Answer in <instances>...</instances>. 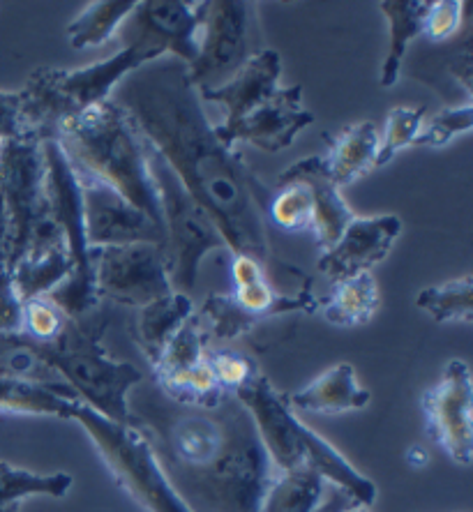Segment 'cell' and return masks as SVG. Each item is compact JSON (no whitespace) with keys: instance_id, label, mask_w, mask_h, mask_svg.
Here are the masks:
<instances>
[{"instance_id":"obj_9","label":"cell","mask_w":473,"mask_h":512,"mask_svg":"<svg viewBox=\"0 0 473 512\" xmlns=\"http://www.w3.org/2000/svg\"><path fill=\"white\" fill-rule=\"evenodd\" d=\"M44 153V192H47V215L63 236L72 259V275L49 293V298L70 319L97 310L100 300L95 296L93 261L86 243L84 208H81V187L74 171L67 164L63 150L54 139L42 141Z\"/></svg>"},{"instance_id":"obj_1","label":"cell","mask_w":473,"mask_h":512,"mask_svg":"<svg viewBox=\"0 0 473 512\" xmlns=\"http://www.w3.org/2000/svg\"><path fill=\"white\" fill-rule=\"evenodd\" d=\"M111 100L213 217L229 252L252 256L270 275L275 256L261 213L268 185L247 169L234 148L217 139L183 60L167 56L141 65L120 81Z\"/></svg>"},{"instance_id":"obj_20","label":"cell","mask_w":473,"mask_h":512,"mask_svg":"<svg viewBox=\"0 0 473 512\" xmlns=\"http://www.w3.org/2000/svg\"><path fill=\"white\" fill-rule=\"evenodd\" d=\"M231 280H234L231 298L259 321L294 312L312 314L319 307V300L314 298L310 284H305L296 296H284V293L275 291L266 268L252 256L231 254Z\"/></svg>"},{"instance_id":"obj_32","label":"cell","mask_w":473,"mask_h":512,"mask_svg":"<svg viewBox=\"0 0 473 512\" xmlns=\"http://www.w3.org/2000/svg\"><path fill=\"white\" fill-rule=\"evenodd\" d=\"M201 328H204L206 340H238L259 326V319H254L250 312H245L231 293H210L204 300L201 310L197 312Z\"/></svg>"},{"instance_id":"obj_29","label":"cell","mask_w":473,"mask_h":512,"mask_svg":"<svg viewBox=\"0 0 473 512\" xmlns=\"http://www.w3.org/2000/svg\"><path fill=\"white\" fill-rule=\"evenodd\" d=\"M72 483L74 480L67 473H33L0 462V512H19L21 503L33 496L63 499Z\"/></svg>"},{"instance_id":"obj_6","label":"cell","mask_w":473,"mask_h":512,"mask_svg":"<svg viewBox=\"0 0 473 512\" xmlns=\"http://www.w3.org/2000/svg\"><path fill=\"white\" fill-rule=\"evenodd\" d=\"M107 326L109 314L97 310L81 319L67 316L58 340L37 346V351L81 402L114 423H127V395L144 381V374L109 356L102 346Z\"/></svg>"},{"instance_id":"obj_25","label":"cell","mask_w":473,"mask_h":512,"mask_svg":"<svg viewBox=\"0 0 473 512\" xmlns=\"http://www.w3.org/2000/svg\"><path fill=\"white\" fill-rule=\"evenodd\" d=\"M81 399L70 388H49L40 383L0 376V416H47L72 420Z\"/></svg>"},{"instance_id":"obj_24","label":"cell","mask_w":473,"mask_h":512,"mask_svg":"<svg viewBox=\"0 0 473 512\" xmlns=\"http://www.w3.org/2000/svg\"><path fill=\"white\" fill-rule=\"evenodd\" d=\"M379 284L372 273H358L333 282L328 298L319 303L324 319L337 328H358L374 319L379 310Z\"/></svg>"},{"instance_id":"obj_33","label":"cell","mask_w":473,"mask_h":512,"mask_svg":"<svg viewBox=\"0 0 473 512\" xmlns=\"http://www.w3.org/2000/svg\"><path fill=\"white\" fill-rule=\"evenodd\" d=\"M208 340L201 328L199 316L194 312L183 326L178 328V333L171 337L169 344L164 346V351L153 365V379H162V376L180 374L192 370L199 363L206 360Z\"/></svg>"},{"instance_id":"obj_37","label":"cell","mask_w":473,"mask_h":512,"mask_svg":"<svg viewBox=\"0 0 473 512\" xmlns=\"http://www.w3.org/2000/svg\"><path fill=\"white\" fill-rule=\"evenodd\" d=\"M473 127V107L471 102H464L460 107H448L439 111L414 139V146L420 148H444L453 141L457 134L469 132Z\"/></svg>"},{"instance_id":"obj_44","label":"cell","mask_w":473,"mask_h":512,"mask_svg":"<svg viewBox=\"0 0 473 512\" xmlns=\"http://www.w3.org/2000/svg\"><path fill=\"white\" fill-rule=\"evenodd\" d=\"M342 512H372V510L367 506H360V503H354V506H349L347 510H342Z\"/></svg>"},{"instance_id":"obj_15","label":"cell","mask_w":473,"mask_h":512,"mask_svg":"<svg viewBox=\"0 0 473 512\" xmlns=\"http://www.w3.org/2000/svg\"><path fill=\"white\" fill-rule=\"evenodd\" d=\"M120 44L144 40L162 58L190 65L199 49V3L185 0H144L118 30Z\"/></svg>"},{"instance_id":"obj_5","label":"cell","mask_w":473,"mask_h":512,"mask_svg":"<svg viewBox=\"0 0 473 512\" xmlns=\"http://www.w3.org/2000/svg\"><path fill=\"white\" fill-rule=\"evenodd\" d=\"M162 56L148 42H123L114 56L79 70L37 67L21 93V130L40 141L54 139L60 123L109 100L127 74Z\"/></svg>"},{"instance_id":"obj_31","label":"cell","mask_w":473,"mask_h":512,"mask_svg":"<svg viewBox=\"0 0 473 512\" xmlns=\"http://www.w3.org/2000/svg\"><path fill=\"white\" fill-rule=\"evenodd\" d=\"M416 305L439 323L473 321V277L467 273L439 286H427L418 293Z\"/></svg>"},{"instance_id":"obj_16","label":"cell","mask_w":473,"mask_h":512,"mask_svg":"<svg viewBox=\"0 0 473 512\" xmlns=\"http://www.w3.org/2000/svg\"><path fill=\"white\" fill-rule=\"evenodd\" d=\"M81 208L88 247H118L134 243H150L164 247V229L150 217L93 180H79Z\"/></svg>"},{"instance_id":"obj_13","label":"cell","mask_w":473,"mask_h":512,"mask_svg":"<svg viewBox=\"0 0 473 512\" xmlns=\"http://www.w3.org/2000/svg\"><path fill=\"white\" fill-rule=\"evenodd\" d=\"M430 439L453 459L469 466L473 459V390L464 360H450L441 379L420 399Z\"/></svg>"},{"instance_id":"obj_8","label":"cell","mask_w":473,"mask_h":512,"mask_svg":"<svg viewBox=\"0 0 473 512\" xmlns=\"http://www.w3.org/2000/svg\"><path fill=\"white\" fill-rule=\"evenodd\" d=\"M72 420L88 434L97 455L116 485L146 512H187L160 469L146 436L130 423H114L84 402H77Z\"/></svg>"},{"instance_id":"obj_23","label":"cell","mask_w":473,"mask_h":512,"mask_svg":"<svg viewBox=\"0 0 473 512\" xmlns=\"http://www.w3.org/2000/svg\"><path fill=\"white\" fill-rule=\"evenodd\" d=\"M324 139L330 141V153L324 157L326 169L340 190L356 183L358 178H363L367 171L374 169L379 150V132L377 125L370 123V120L354 123L342 134H337L335 139L324 134Z\"/></svg>"},{"instance_id":"obj_30","label":"cell","mask_w":473,"mask_h":512,"mask_svg":"<svg viewBox=\"0 0 473 512\" xmlns=\"http://www.w3.org/2000/svg\"><path fill=\"white\" fill-rule=\"evenodd\" d=\"M328 485L314 471H277L261 512H314Z\"/></svg>"},{"instance_id":"obj_27","label":"cell","mask_w":473,"mask_h":512,"mask_svg":"<svg viewBox=\"0 0 473 512\" xmlns=\"http://www.w3.org/2000/svg\"><path fill=\"white\" fill-rule=\"evenodd\" d=\"M72 275V259L63 240L35 247L12 268L14 286L21 300L49 296Z\"/></svg>"},{"instance_id":"obj_40","label":"cell","mask_w":473,"mask_h":512,"mask_svg":"<svg viewBox=\"0 0 473 512\" xmlns=\"http://www.w3.org/2000/svg\"><path fill=\"white\" fill-rule=\"evenodd\" d=\"M21 132V93L0 90V143L19 137Z\"/></svg>"},{"instance_id":"obj_18","label":"cell","mask_w":473,"mask_h":512,"mask_svg":"<svg viewBox=\"0 0 473 512\" xmlns=\"http://www.w3.org/2000/svg\"><path fill=\"white\" fill-rule=\"evenodd\" d=\"M291 180L303 183L310 190L314 206V240H317L319 252L330 250L340 240L344 229L349 227V222L354 220L356 213L344 201L340 187L330 178L324 157L312 155L305 157V160H298L289 169H284L275 183H291Z\"/></svg>"},{"instance_id":"obj_28","label":"cell","mask_w":473,"mask_h":512,"mask_svg":"<svg viewBox=\"0 0 473 512\" xmlns=\"http://www.w3.org/2000/svg\"><path fill=\"white\" fill-rule=\"evenodd\" d=\"M137 3L139 0H95L86 5L67 24V42L72 44V49L102 47L111 42Z\"/></svg>"},{"instance_id":"obj_10","label":"cell","mask_w":473,"mask_h":512,"mask_svg":"<svg viewBox=\"0 0 473 512\" xmlns=\"http://www.w3.org/2000/svg\"><path fill=\"white\" fill-rule=\"evenodd\" d=\"M0 194L7 210V247L10 268L24 259L35 231L47 217V192H44V153L35 134L0 143Z\"/></svg>"},{"instance_id":"obj_26","label":"cell","mask_w":473,"mask_h":512,"mask_svg":"<svg viewBox=\"0 0 473 512\" xmlns=\"http://www.w3.org/2000/svg\"><path fill=\"white\" fill-rule=\"evenodd\" d=\"M379 10L388 21V56L381 67V86L390 88L400 79V70L407 56L409 44L423 35V21L430 10V0H386L379 3Z\"/></svg>"},{"instance_id":"obj_43","label":"cell","mask_w":473,"mask_h":512,"mask_svg":"<svg viewBox=\"0 0 473 512\" xmlns=\"http://www.w3.org/2000/svg\"><path fill=\"white\" fill-rule=\"evenodd\" d=\"M7 247V210H5V199L0 194V254H5Z\"/></svg>"},{"instance_id":"obj_36","label":"cell","mask_w":473,"mask_h":512,"mask_svg":"<svg viewBox=\"0 0 473 512\" xmlns=\"http://www.w3.org/2000/svg\"><path fill=\"white\" fill-rule=\"evenodd\" d=\"M206 363L215 376L217 386L229 395H236L240 388L247 386L259 374L257 365L250 358L231 349H210L208 346Z\"/></svg>"},{"instance_id":"obj_34","label":"cell","mask_w":473,"mask_h":512,"mask_svg":"<svg viewBox=\"0 0 473 512\" xmlns=\"http://www.w3.org/2000/svg\"><path fill=\"white\" fill-rule=\"evenodd\" d=\"M425 107H395L388 111L386 118V134L379 141L377 160H374V169L386 167L393 162L397 153H402L404 148L414 146V139L418 132L423 130V118Z\"/></svg>"},{"instance_id":"obj_21","label":"cell","mask_w":473,"mask_h":512,"mask_svg":"<svg viewBox=\"0 0 473 512\" xmlns=\"http://www.w3.org/2000/svg\"><path fill=\"white\" fill-rule=\"evenodd\" d=\"M291 411L324 413V416H340L347 411H360L370 404V390L360 388L356 370L351 363H337L310 386L296 390L284 397Z\"/></svg>"},{"instance_id":"obj_41","label":"cell","mask_w":473,"mask_h":512,"mask_svg":"<svg viewBox=\"0 0 473 512\" xmlns=\"http://www.w3.org/2000/svg\"><path fill=\"white\" fill-rule=\"evenodd\" d=\"M354 503H358V501L351 499V496L344 492V489L335 487V485H328L324 499H321L319 508L314 512H342V510H347L349 506H354Z\"/></svg>"},{"instance_id":"obj_39","label":"cell","mask_w":473,"mask_h":512,"mask_svg":"<svg viewBox=\"0 0 473 512\" xmlns=\"http://www.w3.org/2000/svg\"><path fill=\"white\" fill-rule=\"evenodd\" d=\"M21 330V298L14 286L7 256L0 254V335H17Z\"/></svg>"},{"instance_id":"obj_14","label":"cell","mask_w":473,"mask_h":512,"mask_svg":"<svg viewBox=\"0 0 473 512\" xmlns=\"http://www.w3.org/2000/svg\"><path fill=\"white\" fill-rule=\"evenodd\" d=\"M312 123L314 114L303 107V86H280L275 95L234 125H215V134L229 148H234L236 141H245L264 153H280Z\"/></svg>"},{"instance_id":"obj_35","label":"cell","mask_w":473,"mask_h":512,"mask_svg":"<svg viewBox=\"0 0 473 512\" xmlns=\"http://www.w3.org/2000/svg\"><path fill=\"white\" fill-rule=\"evenodd\" d=\"M67 323L65 312L49 296H35L21 300V330L19 335L28 337L37 346L56 342Z\"/></svg>"},{"instance_id":"obj_11","label":"cell","mask_w":473,"mask_h":512,"mask_svg":"<svg viewBox=\"0 0 473 512\" xmlns=\"http://www.w3.org/2000/svg\"><path fill=\"white\" fill-rule=\"evenodd\" d=\"M254 10L245 0L199 3V49L187 65L190 84L204 93L227 84L259 49H252Z\"/></svg>"},{"instance_id":"obj_22","label":"cell","mask_w":473,"mask_h":512,"mask_svg":"<svg viewBox=\"0 0 473 512\" xmlns=\"http://www.w3.org/2000/svg\"><path fill=\"white\" fill-rule=\"evenodd\" d=\"M197 312L190 296L185 293L171 291L169 296L157 298L146 307H139L132 321V335L134 342L139 344L141 353L153 367L169 344L171 337L178 333V328Z\"/></svg>"},{"instance_id":"obj_19","label":"cell","mask_w":473,"mask_h":512,"mask_svg":"<svg viewBox=\"0 0 473 512\" xmlns=\"http://www.w3.org/2000/svg\"><path fill=\"white\" fill-rule=\"evenodd\" d=\"M282 58L275 49H259L245 60V65L231 77L227 84L204 90L201 100L210 104H220L224 109V123L234 125L236 120L250 114L254 107L266 102L275 90L280 88Z\"/></svg>"},{"instance_id":"obj_2","label":"cell","mask_w":473,"mask_h":512,"mask_svg":"<svg viewBox=\"0 0 473 512\" xmlns=\"http://www.w3.org/2000/svg\"><path fill=\"white\" fill-rule=\"evenodd\" d=\"M127 413L187 512L264 510L277 469L236 395L215 406H183L141 381L127 395Z\"/></svg>"},{"instance_id":"obj_38","label":"cell","mask_w":473,"mask_h":512,"mask_svg":"<svg viewBox=\"0 0 473 512\" xmlns=\"http://www.w3.org/2000/svg\"><path fill=\"white\" fill-rule=\"evenodd\" d=\"M462 10L464 3H460V0H439V3H430V10H427L423 21V35L430 42L450 40L462 24Z\"/></svg>"},{"instance_id":"obj_7","label":"cell","mask_w":473,"mask_h":512,"mask_svg":"<svg viewBox=\"0 0 473 512\" xmlns=\"http://www.w3.org/2000/svg\"><path fill=\"white\" fill-rule=\"evenodd\" d=\"M144 146L150 176H153L157 199H160L164 268H167L171 289L190 296L206 254L215 250H229V245L222 238L213 217L192 199V194L185 190L176 173L169 169V164L146 141Z\"/></svg>"},{"instance_id":"obj_42","label":"cell","mask_w":473,"mask_h":512,"mask_svg":"<svg viewBox=\"0 0 473 512\" xmlns=\"http://www.w3.org/2000/svg\"><path fill=\"white\" fill-rule=\"evenodd\" d=\"M407 462L418 469V466H425L430 462V455H427V450L423 446H411L409 453H407Z\"/></svg>"},{"instance_id":"obj_12","label":"cell","mask_w":473,"mask_h":512,"mask_svg":"<svg viewBox=\"0 0 473 512\" xmlns=\"http://www.w3.org/2000/svg\"><path fill=\"white\" fill-rule=\"evenodd\" d=\"M90 261L97 300L139 310L174 291L164 268L162 247L157 245L90 247Z\"/></svg>"},{"instance_id":"obj_3","label":"cell","mask_w":473,"mask_h":512,"mask_svg":"<svg viewBox=\"0 0 473 512\" xmlns=\"http://www.w3.org/2000/svg\"><path fill=\"white\" fill-rule=\"evenodd\" d=\"M54 141L77 180L109 187L162 227L160 199L148 169L144 139L111 97L60 123Z\"/></svg>"},{"instance_id":"obj_17","label":"cell","mask_w":473,"mask_h":512,"mask_svg":"<svg viewBox=\"0 0 473 512\" xmlns=\"http://www.w3.org/2000/svg\"><path fill=\"white\" fill-rule=\"evenodd\" d=\"M402 233V220L397 215H356L344 229L340 240L321 252L319 270L330 280H347L358 273H372L393 250L395 240Z\"/></svg>"},{"instance_id":"obj_4","label":"cell","mask_w":473,"mask_h":512,"mask_svg":"<svg viewBox=\"0 0 473 512\" xmlns=\"http://www.w3.org/2000/svg\"><path fill=\"white\" fill-rule=\"evenodd\" d=\"M236 397L250 411L261 443L277 471H314L326 483L344 489L360 506L372 508L377 485L354 469L340 450L300 423L296 413L289 409L287 399L270 386L266 376H254L238 390Z\"/></svg>"}]
</instances>
